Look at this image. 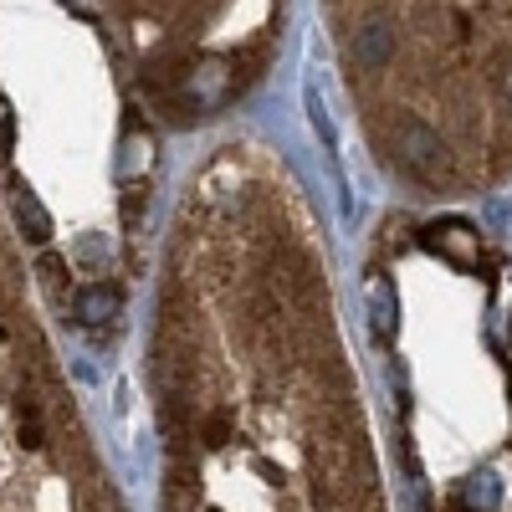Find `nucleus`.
Here are the masks:
<instances>
[{"instance_id":"f257e3e1","label":"nucleus","mask_w":512,"mask_h":512,"mask_svg":"<svg viewBox=\"0 0 512 512\" xmlns=\"http://www.w3.org/2000/svg\"><path fill=\"white\" fill-rule=\"evenodd\" d=\"M190 379L205 405H190L169 512H374L364 431L303 246L262 241L246 256L216 359Z\"/></svg>"},{"instance_id":"f03ea898","label":"nucleus","mask_w":512,"mask_h":512,"mask_svg":"<svg viewBox=\"0 0 512 512\" xmlns=\"http://www.w3.org/2000/svg\"><path fill=\"white\" fill-rule=\"evenodd\" d=\"M395 159L405 175L425 180V185H441V175L451 169V149L446 139L436 134L431 123H420V118H405L400 123V134H395Z\"/></svg>"},{"instance_id":"7ed1b4c3","label":"nucleus","mask_w":512,"mask_h":512,"mask_svg":"<svg viewBox=\"0 0 512 512\" xmlns=\"http://www.w3.org/2000/svg\"><path fill=\"white\" fill-rule=\"evenodd\" d=\"M354 67L359 72H379V67H390V57H395V31L384 26V21H364L359 31H354Z\"/></svg>"},{"instance_id":"20e7f679","label":"nucleus","mask_w":512,"mask_h":512,"mask_svg":"<svg viewBox=\"0 0 512 512\" xmlns=\"http://www.w3.org/2000/svg\"><path fill=\"white\" fill-rule=\"evenodd\" d=\"M118 313V292L113 287H82L77 292V318L82 323H108Z\"/></svg>"},{"instance_id":"39448f33","label":"nucleus","mask_w":512,"mask_h":512,"mask_svg":"<svg viewBox=\"0 0 512 512\" xmlns=\"http://www.w3.org/2000/svg\"><path fill=\"white\" fill-rule=\"evenodd\" d=\"M16 210H21V226L31 231V241H47V236H52V221H47V210L36 205V195L16 190Z\"/></svg>"}]
</instances>
